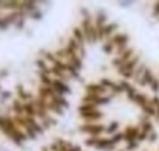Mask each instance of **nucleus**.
Segmentation results:
<instances>
[{"instance_id": "f257e3e1", "label": "nucleus", "mask_w": 159, "mask_h": 151, "mask_svg": "<svg viewBox=\"0 0 159 151\" xmlns=\"http://www.w3.org/2000/svg\"><path fill=\"white\" fill-rule=\"evenodd\" d=\"M81 30L84 33V38H86V44L89 45H94L98 42V30L94 24V19H83L81 20Z\"/></svg>"}, {"instance_id": "f03ea898", "label": "nucleus", "mask_w": 159, "mask_h": 151, "mask_svg": "<svg viewBox=\"0 0 159 151\" xmlns=\"http://www.w3.org/2000/svg\"><path fill=\"white\" fill-rule=\"evenodd\" d=\"M142 61H140V55L137 53L133 59H129L128 62H125L119 70H117V73L120 75V78L122 80H126V81H129V80H133V75H134V70L137 69V65L140 64Z\"/></svg>"}, {"instance_id": "7ed1b4c3", "label": "nucleus", "mask_w": 159, "mask_h": 151, "mask_svg": "<svg viewBox=\"0 0 159 151\" xmlns=\"http://www.w3.org/2000/svg\"><path fill=\"white\" fill-rule=\"evenodd\" d=\"M78 131L88 137H102L106 132V125L103 123H81Z\"/></svg>"}, {"instance_id": "20e7f679", "label": "nucleus", "mask_w": 159, "mask_h": 151, "mask_svg": "<svg viewBox=\"0 0 159 151\" xmlns=\"http://www.w3.org/2000/svg\"><path fill=\"white\" fill-rule=\"evenodd\" d=\"M111 41L116 45V56H120L126 48H129V36L126 33H120L119 31V33H116L111 38Z\"/></svg>"}, {"instance_id": "39448f33", "label": "nucleus", "mask_w": 159, "mask_h": 151, "mask_svg": "<svg viewBox=\"0 0 159 151\" xmlns=\"http://www.w3.org/2000/svg\"><path fill=\"white\" fill-rule=\"evenodd\" d=\"M136 55H137V53H136V50H134L133 47H129V48H126V50H125L120 56H116V58L111 61V65H112V67H116V69L119 70V69H120L125 62H128L129 59H133Z\"/></svg>"}, {"instance_id": "423d86ee", "label": "nucleus", "mask_w": 159, "mask_h": 151, "mask_svg": "<svg viewBox=\"0 0 159 151\" xmlns=\"http://www.w3.org/2000/svg\"><path fill=\"white\" fill-rule=\"evenodd\" d=\"M83 123H100V120L105 118V112L102 109H97V111H91V112H86V114H80Z\"/></svg>"}, {"instance_id": "0eeeda50", "label": "nucleus", "mask_w": 159, "mask_h": 151, "mask_svg": "<svg viewBox=\"0 0 159 151\" xmlns=\"http://www.w3.org/2000/svg\"><path fill=\"white\" fill-rule=\"evenodd\" d=\"M84 94H92V95L105 97V95L109 94V91L106 87H103L100 83H88V84H84Z\"/></svg>"}, {"instance_id": "6e6552de", "label": "nucleus", "mask_w": 159, "mask_h": 151, "mask_svg": "<svg viewBox=\"0 0 159 151\" xmlns=\"http://www.w3.org/2000/svg\"><path fill=\"white\" fill-rule=\"evenodd\" d=\"M95 149L97 151H117V145L112 143L111 137H98L97 139V145H95Z\"/></svg>"}, {"instance_id": "1a4fd4ad", "label": "nucleus", "mask_w": 159, "mask_h": 151, "mask_svg": "<svg viewBox=\"0 0 159 151\" xmlns=\"http://www.w3.org/2000/svg\"><path fill=\"white\" fill-rule=\"evenodd\" d=\"M52 87L55 89V92H56L58 95H62V97H67V95L72 94V87L69 86V83L61 81V80H56V78H53Z\"/></svg>"}, {"instance_id": "9d476101", "label": "nucleus", "mask_w": 159, "mask_h": 151, "mask_svg": "<svg viewBox=\"0 0 159 151\" xmlns=\"http://www.w3.org/2000/svg\"><path fill=\"white\" fill-rule=\"evenodd\" d=\"M140 132V128L139 125H128L125 129H123V137H125V143L128 142H133V140H137V135Z\"/></svg>"}, {"instance_id": "9b49d317", "label": "nucleus", "mask_w": 159, "mask_h": 151, "mask_svg": "<svg viewBox=\"0 0 159 151\" xmlns=\"http://www.w3.org/2000/svg\"><path fill=\"white\" fill-rule=\"evenodd\" d=\"M108 20H109V19H108L106 11H105V10H97V13H95V16H94V24H95L97 30H103V28L109 24Z\"/></svg>"}, {"instance_id": "f8f14e48", "label": "nucleus", "mask_w": 159, "mask_h": 151, "mask_svg": "<svg viewBox=\"0 0 159 151\" xmlns=\"http://www.w3.org/2000/svg\"><path fill=\"white\" fill-rule=\"evenodd\" d=\"M17 98H19L22 103H30V101H33V100H34L33 94H31V92H28V91H25L22 84H19V86H17Z\"/></svg>"}, {"instance_id": "ddd939ff", "label": "nucleus", "mask_w": 159, "mask_h": 151, "mask_svg": "<svg viewBox=\"0 0 159 151\" xmlns=\"http://www.w3.org/2000/svg\"><path fill=\"white\" fill-rule=\"evenodd\" d=\"M154 73H153V70L148 67L147 70H145V73H143V77H142V80H140V83L137 84V86H140V87H148L153 81H154Z\"/></svg>"}, {"instance_id": "4468645a", "label": "nucleus", "mask_w": 159, "mask_h": 151, "mask_svg": "<svg viewBox=\"0 0 159 151\" xmlns=\"http://www.w3.org/2000/svg\"><path fill=\"white\" fill-rule=\"evenodd\" d=\"M103 33H105L106 41H108V39H111L116 33H119V24H117V22H109V24L103 28Z\"/></svg>"}, {"instance_id": "2eb2a0df", "label": "nucleus", "mask_w": 159, "mask_h": 151, "mask_svg": "<svg viewBox=\"0 0 159 151\" xmlns=\"http://www.w3.org/2000/svg\"><path fill=\"white\" fill-rule=\"evenodd\" d=\"M11 111H13V115H17V117H25V111H24V103L16 98L13 100V104H11Z\"/></svg>"}, {"instance_id": "dca6fc26", "label": "nucleus", "mask_w": 159, "mask_h": 151, "mask_svg": "<svg viewBox=\"0 0 159 151\" xmlns=\"http://www.w3.org/2000/svg\"><path fill=\"white\" fill-rule=\"evenodd\" d=\"M72 38H73L80 45H86V38H84V33H83L81 27H73V30H72Z\"/></svg>"}, {"instance_id": "f3484780", "label": "nucleus", "mask_w": 159, "mask_h": 151, "mask_svg": "<svg viewBox=\"0 0 159 151\" xmlns=\"http://www.w3.org/2000/svg\"><path fill=\"white\" fill-rule=\"evenodd\" d=\"M147 69H148V65H145L143 62H140V64L137 65V69L134 70V75H133V80H131V81H133V83H136V84H139Z\"/></svg>"}, {"instance_id": "a211bd4d", "label": "nucleus", "mask_w": 159, "mask_h": 151, "mask_svg": "<svg viewBox=\"0 0 159 151\" xmlns=\"http://www.w3.org/2000/svg\"><path fill=\"white\" fill-rule=\"evenodd\" d=\"M36 65H38V69H39V73L52 75V67L45 62L44 58H38V59H36Z\"/></svg>"}, {"instance_id": "6ab92c4d", "label": "nucleus", "mask_w": 159, "mask_h": 151, "mask_svg": "<svg viewBox=\"0 0 159 151\" xmlns=\"http://www.w3.org/2000/svg\"><path fill=\"white\" fill-rule=\"evenodd\" d=\"M140 109H142L143 115H148L150 118H154V117H156V106L153 104L151 98H150V100H148V103H147L143 108H140Z\"/></svg>"}, {"instance_id": "aec40b11", "label": "nucleus", "mask_w": 159, "mask_h": 151, "mask_svg": "<svg viewBox=\"0 0 159 151\" xmlns=\"http://www.w3.org/2000/svg\"><path fill=\"white\" fill-rule=\"evenodd\" d=\"M24 111H25V117L36 118V104H34V100L30 101V103H24Z\"/></svg>"}, {"instance_id": "412c9836", "label": "nucleus", "mask_w": 159, "mask_h": 151, "mask_svg": "<svg viewBox=\"0 0 159 151\" xmlns=\"http://www.w3.org/2000/svg\"><path fill=\"white\" fill-rule=\"evenodd\" d=\"M119 131H120V123L117 120H111V123L106 125V132L105 134H106V137H111V135H114Z\"/></svg>"}, {"instance_id": "4be33fe9", "label": "nucleus", "mask_w": 159, "mask_h": 151, "mask_svg": "<svg viewBox=\"0 0 159 151\" xmlns=\"http://www.w3.org/2000/svg\"><path fill=\"white\" fill-rule=\"evenodd\" d=\"M148 100H150V98H148V95H145L143 92H137V94H136V97H134V100H133V103H134V104H137L139 108H143V106L148 103Z\"/></svg>"}, {"instance_id": "5701e85b", "label": "nucleus", "mask_w": 159, "mask_h": 151, "mask_svg": "<svg viewBox=\"0 0 159 151\" xmlns=\"http://www.w3.org/2000/svg\"><path fill=\"white\" fill-rule=\"evenodd\" d=\"M102 50H103V53H105V55L111 56V55H114V53H116V45H114V42H112L111 39H108L106 42H103Z\"/></svg>"}, {"instance_id": "b1692460", "label": "nucleus", "mask_w": 159, "mask_h": 151, "mask_svg": "<svg viewBox=\"0 0 159 151\" xmlns=\"http://www.w3.org/2000/svg\"><path fill=\"white\" fill-rule=\"evenodd\" d=\"M67 62H69V64H72V65H73L76 70H80V72H81V69H83V59L80 58L78 55H75V56H70Z\"/></svg>"}, {"instance_id": "393cba45", "label": "nucleus", "mask_w": 159, "mask_h": 151, "mask_svg": "<svg viewBox=\"0 0 159 151\" xmlns=\"http://www.w3.org/2000/svg\"><path fill=\"white\" fill-rule=\"evenodd\" d=\"M39 80H41V86H52L53 84V77L52 75L39 73Z\"/></svg>"}, {"instance_id": "a878e982", "label": "nucleus", "mask_w": 159, "mask_h": 151, "mask_svg": "<svg viewBox=\"0 0 159 151\" xmlns=\"http://www.w3.org/2000/svg\"><path fill=\"white\" fill-rule=\"evenodd\" d=\"M117 83L120 84V87H122V92H123L125 95H126V94H128V92H129L133 87H134V86H133L129 81H126V80H120V81H117Z\"/></svg>"}, {"instance_id": "bb28decb", "label": "nucleus", "mask_w": 159, "mask_h": 151, "mask_svg": "<svg viewBox=\"0 0 159 151\" xmlns=\"http://www.w3.org/2000/svg\"><path fill=\"white\" fill-rule=\"evenodd\" d=\"M111 140H112V143H114V145H119L120 142H125L123 131H119V132H116L114 135H111Z\"/></svg>"}, {"instance_id": "cd10ccee", "label": "nucleus", "mask_w": 159, "mask_h": 151, "mask_svg": "<svg viewBox=\"0 0 159 151\" xmlns=\"http://www.w3.org/2000/svg\"><path fill=\"white\" fill-rule=\"evenodd\" d=\"M139 145H140V143H139L137 140H133V142H128V143L125 145L123 149H125V151H137Z\"/></svg>"}, {"instance_id": "c85d7f7f", "label": "nucleus", "mask_w": 159, "mask_h": 151, "mask_svg": "<svg viewBox=\"0 0 159 151\" xmlns=\"http://www.w3.org/2000/svg\"><path fill=\"white\" fill-rule=\"evenodd\" d=\"M148 87H150V91L153 92V95H159V78L156 77V78H154V81H153Z\"/></svg>"}, {"instance_id": "c756f323", "label": "nucleus", "mask_w": 159, "mask_h": 151, "mask_svg": "<svg viewBox=\"0 0 159 151\" xmlns=\"http://www.w3.org/2000/svg\"><path fill=\"white\" fill-rule=\"evenodd\" d=\"M30 16V19H33V20H36V22H39V20H42V17H44V13L41 11V8L39 10H36V11H33L31 14H28Z\"/></svg>"}, {"instance_id": "7c9ffc66", "label": "nucleus", "mask_w": 159, "mask_h": 151, "mask_svg": "<svg viewBox=\"0 0 159 151\" xmlns=\"http://www.w3.org/2000/svg\"><path fill=\"white\" fill-rule=\"evenodd\" d=\"M157 139H159V134H157V131L154 129V131H151V132L148 134L147 142H148V143H156V142H157Z\"/></svg>"}, {"instance_id": "2f4dec72", "label": "nucleus", "mask_w": 159, "mask_h": 151, "mask_svg": "<svg viewBox=\"0 0 159 151\" xmlns=\"http://www.w3.org/2000/svg\"><path fill=\"white\" fill-rule=\"evenodd\" d=\"M97 139H98V137H86V139H84V145H86V146H92V148H95V145H97Z\"/></svg>"}, {"instance_id": "473e14b6", "label": "nucleus", "mask_w": 159, "mask_h": 151, "mask_svg": "<svg viewBox=\"0 0 159 151\" xmlns=\"http://www.w3.org/2000/svg\"><path fill=\"white\" fill-rule=\"evenodd\" d=\"M80 14L83 16V19H94V17L91 16L89 10H88V8H84V7H81V8H80Z\"/></svg>"}, {"instance_id": "72a5a7b5", "label": "nucleus", "mask_w": 159, "mask_h": 151, "mask_svg": "<svg viewBox=\"0 0 159 151\" xmlns=\"http://www.w3.org/2000/svg\"><path fill=\"white\" fill-rule=\"evenodd\" d=\"M25 19H27V17H20V19L14 24V27H16L17 30H24V28H25Z\"/></svg>"}, {"instance_id": "f704fd0d", "label": "nucleus", "mask_w": 159, "mask_h": 151, "mask_svg": "<svg viewBox=\"0 0 159 151\" xmlns=\"http://www.w3.org/2000/svg\"><path fill=\"white\" fill-rule=\"evenodd\" d=\"M151 16H153L154 19H159V2H156V3H154L153 11H151Z\"/></svg>"}, {"instance_id": "c9c22d12", "label": "nucleus", "mask_w": 159, "mask_h": 151, "mask_svg": "<svg viewBox=\"0 0 159 151\" xmlns=\"http://www.w3.org/2000/svg\"><path fill=\"white\" fill-rule=\"evenodd\" d=\"M133 5H134V2H128V0H122V2H119L120 8H131Z\"/></svg>"}, {"instance_id": "e433bc0d", "label": "nucleus", "mask_w": 159, "mask_h": 151, "mask_svg": "<svg viewBox=\"0 0 159 151\" xmlns=\"http://www.w3.org/2000/svg\"><path fill=\"white\" fill-rule=\"evenodd\" d=\"M147 139H148V134H147V132H143V131H140V132H139V135H137V142L140 143V142H145Z\"/></svg>"}, {"instance_id": "4c0bfd02", "label": "nucleus", "mask_w": 159, "mask_h": 151, "mask_svg": "<svg viewBox=\"0 0 159 151\" xmlns=\"http://www.w3.org/2000/svg\"><path fill=\"white\" fill-rule=\"evenodd\" d=\"M11 95H13V94H11L10 91H3V92H2V100H10Z\"/></svg>"}, {"instance_id": "58836bf2", "label": "nucleus", "mask_w": 159, "mask_h": 151, "mask_svg": "<svg viewBox=\"0 0 159 151\" xmlns=\"http://www.w3.org/2000/svg\"><path fill=\"white\" fill-rule=\"evenodd\" d=\"M70 151H83V149H81V145H73Z\"/></svg>"}, {"instance_id": "ea45409f", "label": "nucleus", "mask_w": 159, "mask_h": 151, "mask_svg": "<svg viewBox=\"0 0 159 151\" xmlns=\"http://www.w3.org/2000/svg\"><path fill=\"white\" fill-rule=\"evenodd\" d=\"M117 151H125V149H117Z\"/></svg>"}, {"instance_id": "a19ab883", "label": "nucleus", "mask_w": 159, "mask_h": 151, "mask_svg": "<svg viewBox=\"0 0 159 151\" xmlns=\"http://www.w3.org/2000/svg\"><path fill=\"white\" fill-rule=\"evenodd\" d=\"M142 151H147V149H142Z\"/></svg>"}, {"instance_id": "79ce46f5", "label": "nucleus", "mask_w": 159, "mask_h": 151, "mask_svg": "<svg viewBox=\"0 0 159 151\" xmlns=\"http://www.w3.org/2000/svg\"><path fill=\"white\" fill-rule=\"evenodd\" d=\"M0 78H2V75H0Z\"/></svg>"}, {"instance_id": "37998d69", "label": "nucleus", "mask_w": 159, "mask_h": 151, "mask_svg": "<svg viewBox=\"0 0 159 151\" xmlns=\"http://www.w3.org/2000/svg\"><path fill=\"white\" fill-rule=\"evenodd\" d=\"M157 20H159V19H157Z\"/></svg>"}]
</instances>
